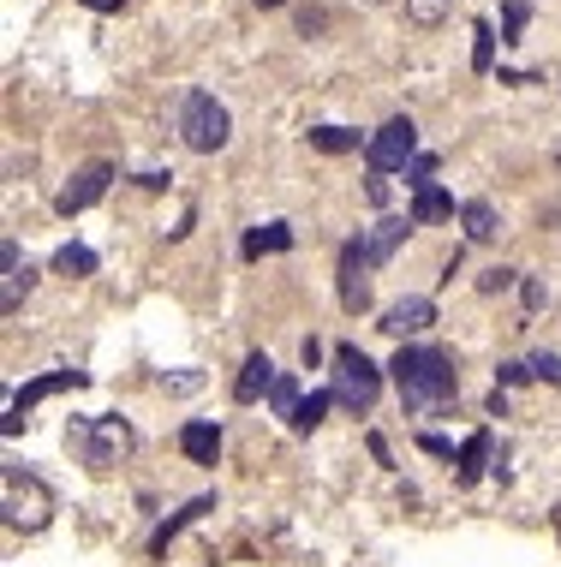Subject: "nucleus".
Masks as SVG:
<instances>
[{
	"label": "nucleus",
	"instance_id": "obj_7",
	"mask_svg": "<svg viewBox=\"0 0 561 567\" xmlns=\"http://www.w3.org/2000/svg\"><path fill=\"white\" fill-rule=\"evenodd\" d=\"M371 251H365V239H347L341 245V263H335V275H341V311H371Z\"/></svg>",
	"mask_w": 561,
	"mask_h": 567
},
{
	"label": "nucleus",
	"instance_id": "obj_39",
	"mask_svg": "<svg viewBox=\"0 0 561 567\" xmlns=\"http://www.w3.org/2000/svg\"><path fill=\"white\" fill-rule=\"evenodd\" d=\"M556 161H561V156H556Z\"/></svg>",
	"mask_w": 561,
	"mask_h": 567
},
{
	"label": "nucleus",
	"instance_id": "obj_33",
	"mask_svg": "<svg viewBox=\"0 0 561 567\" xmlns=\"http://www.w3.org/2000/svg\"><path fill=\"white\" fill-rule=\"evenodd\" d=\"M365 192H371V204H377V209L389 204V180H382V173H371V185H365Z\"/></svg>",
	"mask_w": 561,
	"mask_h": 567
},
{
	"label": "nucleus",
	"instance_id": "obj_9",
	"mask_svg": "<svg viewBox=\"0 0 561 567\" xmlns=\"http://www.w3.org/2000/svg\"><path fill=\"white\" fill-rule=\"evenodd\" d=\"M84 383H91L84 371H48V376H36V383H24L19 395H12L7 424H0V431H7V436H19V431H24V412H31V407H43L48 395H60V388H84Z\"/></svg>",
	"mask_w": 561,
	"mask_h": 567
},
{
	"label": "nucleus",
	"instance_id": "obj_10",
	"mask_svg": "<svg viewBox=\"0 0 561 567\" xmlns=\"http://www.w3.org/2000/svg\"><path fill=\"white\" fill-rule=\"evenodd\" d=\"M430 323H437V299H425V293H406V299H394V305L382 311V329H389L394 340L425 335Z\"/></svg>",
	"mask_w": 561,
	"mask_h": 567
},
{
	"label": "nucleus",
	"instance_id": "obj_20",
	"mask_svg": "<svg viewBox=\"0 0 561 567\" xmlns=\"http://www.w3.org/2000/svg\"><path fill=\"white\" fill-rule=\"evenodd\" d=\"M55 275H67V281H84V275H96V251L79 245V239H67V245L55 251Z\"/></svg>",
	"mask_w": 561,
	"mask_h": 567
},
{
	"label": "nucleus",
	"instance_id": "obj_12",
	"mask_svg": "<svg viewBox=\"0 0 561 567\" xmlns=\"http://www.w3.org/2000/svg\"><path fill=\"white\" fill-rule=\"evenodd\" d=\"M275 364H270V352H246V364H239V376H234V400H239V407H251V400H263V395H270V388H275Z\"/></svg>",
	"mask_w": 561,
	"mask_h": 567
},
{
	"label": "nucleus",
	"instance_id": "obj_16",
	"mask_svg": "<svg viewBox=\"0 0 561 567\" xmlns=\"http://www.w3.org/2000/svg\"><path fill=\"white\" fill-rule=\"evenodd\" d=\"M210 508H215V496H198V502H186V508L174 514V520H162V526H156V538H150V556H168V544H174V538H180L191 520H203Z\"/></svg>",
	"mask_w": 561,
	"mask_h": 567
},
{
	"label": "nucleus",
	"instance_id": "obj_18",
	"mask_svg": "<svg viewBox=\"0 0 561 567\" xmlns=\"http://www.w3.org/2000/svg\"><path fill=\"white\" fill-rule=\"evenodd\" d=\"M461 227L472 245H490L496 233H502V216H496V204H484V197H472V204H461Z\"/></svg>",
	"mask_w": 561,
	"mask_h": 567
},
{
	"label": "nucleus",
	"instance_id": "obj_23",
	"mask_svg": "<svg viewBox=\"0 0 561 567\" xmlns=\"http://www.w3.org/2000/svg\"><path fill=\"white\" fill-rule=\"evenodd\" d=\"M496 67V24L478 19L472 24V72H490Z\"/></svg>",
	"mask_w": 561,
	"mask_h": 567
},
{
	"label": "nucleus",
	"instance_id": "obj_5",
	"mask_svg": "<svg viewBox=\"0 0 561 567\" xmlns=\"http://www.w3.org/2000/svg\"><path fill=\"white\" fill-rule=\"evenodd\" d=\"M377 395H382V371L353 347V340H341V347H335V400L347 412H371Z\"/></svg>",
	"mask_w": 561,
	"mask_h": 567
},
{
	"label": "nucleus",
	"instance_id": "obj_26",
	"mask_svg": "<svg viewBox=\"0 0 561 567\" xmlns=\"http://www.w3.org/2000/svg\"><path fill=\"white\" fill-rule=\"evenodd\" d=\"M526 19H532V7H526V0H508V7H502V43H520Z\"/></svg>",
	"mask_w": 561,
	"mask_h": 567
},
{
	"label": "nucleus",
	"instance_id": "obj_6",
	"mask_svg": "<svg viewBox=\"0 0 561 567\" xmlns=\"http://www.w3.org/2000/svg\"><path fill=\"white\" fill-rule=\"evenodd\" d=\"M365 161H371V173L413 168V161H418V125L406 120V113H394L389 125H377V132L365 137Z\"/></svg>",
	"mask_w": 561,
	"mask_h": 567
},
{
	"label": "nucleus",
	"instance_id": "obj_38",
	"mask_svg": "<svg viewBox=\"0 0 561 567\" xmlns=\"http://www.w3.org/2000/svg\"><path fill=\"white\" fill-rule=\"evenodd\" d=\"M556 532H561V514H556Z\"/></svg>",
	"mask_w": 561,
	"mask_h": 567
},
{
	"label": "nucleus",
	"instance_id": "obj_13",
	"mask_svg": "<svg viewBox=\"0 0 561 567\" xmlns=\"http://www.w3.org/2000/svg\"><path fill=\"white\" fill-rule=\"evenodd\" d=\"M180 448H186V460L215 466V460H222V424H215V419H191L180 431Z\"/></svg>",
	"mask_w": 561,
	"mask_h": 567
},
{
	"label": "nucleus",
	"instance_id": "obj_8",
	"mask_svg": "<svg viewBox=\"0 0 561 567\" xmlns=\"http://www.w3.org/2000/svg\"><path fill=\"white\" fill-rule=\"evenodd\" d=\"M108 185H114V161H84V168L67 180V192L55 197V216H67V221L84 216L91 204H102V197H108Z\"/></svg>",
	"mask_w": 561,
	"mask_h": 567
},
{
	"label": "nucleus",
	"instance_id": "obj_22",
	"mask_svg": "<svg viewBox=\"0 0 561 567\" xmlns=\"http://www.w3.org/2000/svg\"><path fill=\"white\" fill-rule=\"evenodd\" d=\"M311 149H323V156H347V149H359V132H353V125H317Z\"/></svg>",
	"mask_w": 561,
	"mask_h": 567
},
{
	"label": "nucleus",
	"instance_id": "obj_34",
	"mask_svg": "<svg viewBox=\"0 0 561 567\" xmlns=\"http://www.w3.org/2000/svg\"><path fill=\"white\" fill-rule=\"evenodd\" d=\"M168 180H174V173H138V185H144V192H168Z\"/></svg>",
	"mask_w": 561,
	"mask_h": 567
},
{
	"label": "nucleus",
	"instance_id": "obj_19",
	"mask_svg": "<svg viewBox=\"0 0 561 567\" xmlns=\"http://www.w3.org/2000/svg\"><path fill=\"white\" fill-rule=\"evenodd\" d=\"M287 245H293V227H287V221H270V227H251L246 245H239V257L258 263V257H270V251H287Z\"/></svg>",
	"mask_w": 561,
	"mask_h": 567
},
{
	"label": "nucleus",
	"instance_id": "obj_36",
	"mask_svg": "<svg viewBox=\"0 0 561 567\" xmlns=\"http://www.w3.org/2000/svg\"><path fill=\"white\" fill-rule=\"evenodd\" d=\"M79 7H91V12H120V7H132V0H79Z\"/></svg>",
	"mask_w": 561,
	"mask_h": 567
},
{
	"label": "nucleus",
	"instance_id": "obj_31",
	"mask_svg": "<svg viewBox=\"0 0 561 567\" xmlns=\"http://www.w3.org/2000/svg\"><path fill=\"white\" fill-rule=\"evenodd\" d=\"M430 173H437V156H418L413 168H406V180H413V192H418V185H430Z\"/></svg>",
	"mask_w": 561,
	"mask_h": 567
},
{
	"label": "nucleus",
	"instance_id": "obj_17",
	"mask_svg": "<svg viewBox=\"0 0 561 567\" xmlns=\"http://www.w3.org/2000/svg\"><path fill=\"white\" fill-rule=\"evenodd\" d=\"M484 466H490V431H472L461 443V454H454V478H461V484H478Z\"/></svg>",
	"mask_w": 561,
	"mask_h": 567
},
{
	"label": "nucleus",
	"instance_id": "obj_2",
	"mask_svg": "<svg viewBox=\"0 0 561 567\" xmlns=\"http://www.w3.org/2000/svg\"><path fill=\"white\" fill-rule=\"evenodd\" d=\"M0 514H7L12 532H43L55 520V490L36 472H24V466H7L0 472Z\"/></svg>",
	"mask_w": 561,
	"mask_h": 567
},
{
	"label": "nucleus",
	"instance_id": "obj_15",
	"mask_svg": "<svg viewBox=\"0 0 561 567\" xmlns=\"http://www.w3.org/2000/svg\"><path fill=\"white\" fill-rule=\"evenodd\" d=\"M406 216H413V227H437V221L454 216V197L430 180V185H418V192H413V209H406Z\"/></svg>",
	"mask_w": 561,
	"mask_h": 567
},
{
	"label": "nucleus",
	"instance_id": "obj_11",
	"mask_svg": "<svg viewBox=\"0 0 561 567\" xmlns=\"http://www.w3.org/2000/svg\"><path fill=\"white\" fill-rule=\"evenodd\" d=\"M0 269H7V293H0V311H19L24 305V293H31V281H36V269L24 263V251H19V239H0Z\"/></svg>",
	"mask_w": 561,
	"mask_h": 567
},
{
	"label": "nucleus",
	"instance_id": "obj_29",
	"mask_svg": "<svg viewBox=\"0 0 561 567\" xmlns=\"http://www.w3.org/2000/svg\"><path fill=\"white\" fill-rule=\"evenodd\" d=\"M532 376V364H520V359H508L502 371H496V388H514V383H526Z\"/></svg>",
	"mask_w": 561,
	"mask_h": 567
},
{
	"label": "nucleus",
	"instance_id": "obj_30",
	"mask_svg": "<svg viewBox=\"0 0 561 567\" xmlns=\"http://www.w3.org/2000/svg\"><path fill=\"white\" fill-rule=\"evenodd\" d=\"M418 448H425V454H437V460H454V443H449V436H437V431H425V436H418Z\"/></svg>",
	"mask_w": 561,
	"mask_h": 567
},
{
	"label": "nucleus",
	"instance_id": "obj_1",
	"mask_svg": "<svg viewBox=\"0 0 561 567\" xmlns=\"http://www.w3.org/2000/svg\"><path fill=\"white\" fill-rule=\"evenodd\" d=\"M389 371H394L406 412H437L461 395V371H454V359L442 347H401Z\"/></svg>",
	"mask_w": 561,
	"mask_h": 567
},
{
	"label": "nucleus",
	"instance_id": "obj_27",
	"mask_svg": "<svg viewBox=\"0 0 561 567\" xmlns=\"http://www.w3.org/2000/svg\"><path fill=\"white\" fill-rule=\"evenodd\" d=\"M532 376H538V383H561V352H532Z\"/></svg>",
	"mask_w": 561,
	"mask_h": 567
},
{
	"label": "nucleus",
	"instance_id": "obj_28",
	"mask_svg": "<svg viewBox=\"0 0 561 567\" xmlns=\"http://www.w3.org/2000/svg\"><path fill=\"white\" fill-rule=\"evenodd\" d=\"M502 287H514V269H484L478 275V293H502Z\"/></svg>",
	"mask_w": 561,
	"mask_h": 567
},
{
	"label": "nucleus",
	"instance_id": "obj_3",
	"mask_svg": "<svg viewBox=\"0 0 561 567\" xmlns=\"http://www.w3.org/2000/svg\"><path fill=\"white\" fill-rule=\"evenodd\" d=\"M67 448L79 454L91 472H114V466L132 454V424L126 419H72Z\"/></svg>",
	"mask_w": 561,
	"mask_h": 567
},
{
	"label": "nucleus",
	"instance_id": "obj_25",
	"mask_svg": "<svg viewBox=\"0 0 561 567\" xmlns=\"http://www.w3.org/2000/svg\"><path fill=\"white\" fill-rule=\"evenodd\" d=\"M299 383H293V376H275V388H270V407L280 412V419H293V407H299Z\"/></svg>",
	"mask_w": 561,
	"mask_h": 567
},
{
	"label": "nucleus",
	"instance_id": "obj_14",
	"mask_svg": "<svg viewBox=\"0 0 561 567\" xmlns=\"http://www.w3.org/2000/svg\"><path fill=\"white\" fill-rule=\"evenodd\" d=\"M406 233H413V216H382L371 233H365V251H371V263H389L394 251H401Z\"/></svg>",
	"mask_w": 561,
	"mask_h": 567
},
{
	"label": "nucleus",
	"instance_id": "obj_32",
	"mask_svg": "<svg viewBox=\"0 0 561 567\" xmlns=\"http://www.w3.org/2000/svg\"><path fill=\"white\" fill-rule=\"evenodd\" d=\"M203 376L198 371H186V376H162V388H174V395H191V388H198Z\"/></svg>",
	"mask_w": 561,
	"mask_h": 567
},
{
	"label": "nucleus",
	"instance_id": "obj_37",
	"mask_svg": "<svg viewBox=\"0 0 561 567\" xmlns=\"http://www.w3.org/2000/svg\"><path fill=\"white\" fill-rule=\"evenodd\" d=\"M258 7H287V0H258Z\"/></svg>",
	"mask_w": 561,
	"mask_h": 567
},
{
	"label": "nucleus",
	"instance_id": "obj_24",
	"mask_svg": "<svg viewBox=\"0 0 561 567\" xmlns=\"http://www.w3.org/2000/svg\"><path fill=\"white\" fill-rule=\"evenodd\" d=\"M449 12H454V0H406V19L425 24V31H430V24H442Z\"/></svg>",
	"mask_w": 561,
	"mask_h": 567
},
{
	"label": "nucleus",
	"instance_id": "obj_21",
	"mask_svg": "<svg viewBox=\"0 0 561 567\" xmlns=\"http://www.w3.org/2000/svg\"><path fill=\"white\" fill-rule=\"evenodd\" d=\"M329 407H335V388H317V395H305L299 407H293V419H287V424H293L299 436H311L317 424H323V412H329Z\"/></svg>",
	"mask_w": 561,
	"mask_h": 567
},
{
	"label": "nucleus",
	"instance_id": "obj_4",
	"mask_svg": "<svg viewBox=\"0 0 561 567\" xmlns=\"http://www.w3.org/2000/svg\"><path fill=\"white\" fill-rule=\"evenodd\" d=\"M180 137H186V149H198V156H215V149H227V137H234V113L215 102L210 91H186Z\"/></svg>",
	"mask_w": 561,
	"mask_h": 567
},
{
	"label": "nucleus",
	"instance_id": "obj_35",
	"mask_svg": "<svg viewBox=\"0 0 561 567\" xmlns=\"http://www.w3.org/2000/svg\"><path fill=\"white\" fill-rule=\"evenodd\" d=\"M520 299H526V311H538V305H544V287L526 281V287H520Z\"/></svg>",
	"mask_w": 561,
	"mask_h": 567
}]
</instances>
